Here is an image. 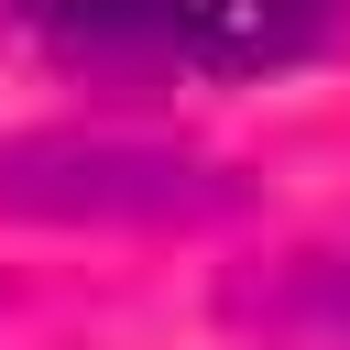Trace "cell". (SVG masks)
Here are the masks:
<instances>
[{
	"mask_svg": "<svg viewBox=\"0 0 350 350\" xmlns=\"http://www.w3.org/2000/svg\"><path fill=\"white\" fill-rule=\"evenodd\" d=\"M66 55H164L197 77H273L350 33V0H0Z\"/></svg>",
	"mask_w": 350,
	"mask_h": 350,
	"instance_id": "7a4b0ae2",
	"label": "cell"
},
{
	"mask_svg": "<svg viewBox=\"0 0 350 350\" xmlns=\"http://www.w3.org/2000/svg\"><path fill=\"white\" fill-rule=\"evenodd\" d=\"M0 208L44 230H219L252 208V175L164 131H22L0 142Z\"/></svg>",
	"mask_w": 350,
	"mask_h": 350,
	"instance_id": "6da1fadb",
	"label": "cell"
},
{
	"mask_svg": "<svg viewBox=\"0 0 350 350\" xmlns=\"http://www.w3.org/2000/svg\"><path fill=\"white\" fill-rule=\"evenodd\" d=\"M219 317L252 350H350V241H306V252L241 262L219 284Z\"/></svg>",
	"mask_w": 350,
	"mask_h": 350,
	"instance_id": "3957f363",
	"label": "cell"
}]
</instances>
